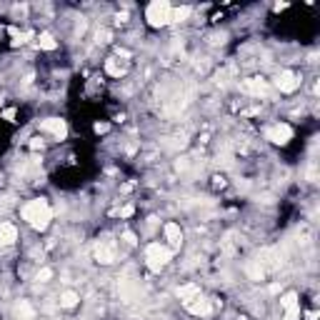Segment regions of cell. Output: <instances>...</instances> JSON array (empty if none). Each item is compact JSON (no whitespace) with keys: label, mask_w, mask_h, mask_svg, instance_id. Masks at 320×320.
Wrapping results in <instances>:
<instances>
[{"label":"cell","mask_w":320,"mask_h":320,"mask_svg":"<svg viewBox=\"0 0 320 320\" xmlns=\"http://www.w3.org/2000/svg\"><path fill=\"white\" fill-rule=\"evenodd\" d=\"M20 215H23V220H25L30 228L45 230V228L50 225V220H53V208H50V203H48L45 198H33V200H28V203L23 205Z\"/></svg>","instance_id":"6da1fadb"},{"label":"cell","mask_w":320,"mask_h":320,"mask_svg":"<svg viewBox=\"0 0 320 320\" xmlns=\"http://www.w3.org/2000/svg\"><path fill=\"white\" fill-rule=\"evenodd\" d=\"M170 260H173V250H170L165 243H150V245L145 248V265H148L153 273H160Z\"/></svg>","instance_id":"7a4b0ae2"},{"label":"cell","mask_w":320,"mask_h":320,"mask_svg":"<svg viewBox=\"0 0 320 320\" xmlns=\"http://www.w3.org/2000/svg\"><path fill=\"white\" fill-rule=\"evenodd\" d=\"M170 10H173V5L165 3V0L150 3V5L145 8V20H148V25H153V28H165V25L170 23Z\"/></svg>","instance_id":"3957f363"},{"label":"cell","mask_w":320,"mask_h":320,"mask_svg":"<svg viewBox=\"0 0 320 320\" xmlns=\"http://www.w3.org/2000/svg\"><path fill=\"white\" fill-rule=\"evenodd\" d=\"M300 83H303L300 75H298L295 70H288V68L280 70L278 78H275V88H278L280 93H295V90L300 88Z\"/></svg>","instance_id":"277c9868"},{"label":"cell","mask_w":320,"mask_h":320,"mask_svg":"<svg viewBox=\"0 0 320 320\" xmlns=\"http://www.w3.org/2000/svg\"><path fill=\"white\" fill-rule=\"evenodd\" d=\"M265 140H270L273 145H288L293 140V128L288 123H275L265 130Z\"/></svg>","instance_id":"5b68a950"},{"label":"cell","mask_w":320,"mask_h":320,"mask_svg":"<svg viewBox=\"0 0 320 320\" xmlns=\"http://www.w3.org/2000/svg\"><path fill=\"white\" fill-rule=\"evenodd\" d=\"M40 130L43 133H50L55 140H63L65 135H68V123H65L63 118H45V120H40Z\"/></svg>","instance_id":"8992f818"},{"label":"cell","mask_w":320,"mask_h":320,"mask_svg":"<svg viewBox=\"0 0 320 320\" xmlns=\"http://www.w3.org/2000/svg\"><path fill=\"white\" fill-rule=\"evenodd\" d=\"M163 233H165V240H168V248L170 250H180V245H183V228L178 225V223H165L163 225Z\"/></svg>","instance_id":"52a82bcc"},{"label":"cell","mask_w":320,"mask_h":320,"mask_svg":"<svg viewBox=\"0 0 320 320\" xmlns=\"http://www.w3.org/2000/svg\"><path fill=\"white\" fill-rule=\"evenodd\" d=\"M185 310H188L190 315H195V318H205V315H210L213 305H210V300H208V298L198 295L195 300H190V303H185Z\"/></svg>","instance_id":"ba28073f"},{"label":"cell","mask_w":320,"mask_h":320,"mask_svg":"<svg viewBox=\"0 0 320 320\" xmlns=\"http://www.w3.org/2000/svg\"><path fill=\"white\" fill-rule=\"evenodd\" d=\"M95 260H98V263H103V265H110V263H115V248H113L110 243L100 240V243L95 245Z\"/></svg>","instance_id":"9c48e42d"},{"label":"cell","mask_w":320,"mask_h":320,"mask_svg":"<svg viewBox=\"0 0 320 320\" xmlns=\"http://www.w3.org/2000/svg\"><path fill=\"white\" fill-rule=\"evenodd\" d=\"M18 243V228L13 225V223H8V220H3L0 223V245H15Z\"/></svg>","instance_id":"30bf717a"},{"label":"cell","mask_w":320,"mask_h":320,"mask_svg":"<svg viewBox=\"0 0 320 320\" xmlns=\"http://www.w3.org/2000/svg\"><path fill=\"white\" fill-rule=\"evenodd\" d=\"M240 88H243L245 93H250V95H265V93H268V80H263V78H250V80H243Z\"/></svg>","instance_id":"8fae6325"},{"label":"cell","mask_w":320,"mask_h":320,"mask_svg":"<svg viewBox=\"0 0 320 320\" xmlns=\"http://www.w3.org/2000/svg\"><path fill=\"white\" fill-rule=\"evenodd\" d=\"M198 295H200V285H198V283H185V285L178 288V298L183 300V305L190 303V300H195Z\"/></svg>","instance_id":"7c38bea8"},{"label":"cell","mask_w":320,"mask_h":320,"mask_svg":"<svg viewBox=\"0 0 320 320\" xmlns=\"http://www.w3.org/2000/svg\"><path fill=\"white\" fill-rule=\"evenodd\" d=\"M280 308L288 313V310H298L300 308V303H298V293L295 290H288V293H283L280 295Z\"/></svg>","instance_id":"4fadbf2b"},{"label":"cell","mask_w":320,"mask_h":320,"mask_svg":"<svg viewBox=\"0 0 320 320\" xmlns=\"http://www.w3.org/2000/svg\"><path fill=\"white\" fill-rule=\"evenodd\" d=\"M35 40H38V48H40V50H55V48H58V40H55L48 30H43L40 35H35Z\"/></svg>","instance_id":"5bb4252c"},{"label":"cell","mask_w":320,"mask_h":320,"mask_svg":"<svg viewBox=\"0 0 320 320\" xmlns=\"http://www.w3.org/2000/svg\"><path fill=\"white\" fill-rule=\"evenodd\" d=\"M190 13H193L190 5H178V8L170 10V23H185L190 18Z\"/></svg>","instance_id":"9a60e30c"},{"label":"cell","mask_w":320,"mask_h":320,"mask_svg":"<svg viewBox=\"0 0 320 320\" xmlns=\"http://www.w3.org/2000/svg\"><path fill=\"white\" fill-rule=\"evenodd\" d=\"M78 303H80V295H78L75 290H63V293H60V308H65V310H73Z\"/></svg>","instance_id":"2e32d148"},{"label":"cell","mask_w":320,"mask_h":320,"mask_svg":"<svg viewBox=\"0 0 320 320\" xmlns=\"http://www.w3.org/2000/svg\"><path fill=\"white\" fill-rule=\"evenodd\" d=\"M105 70H108L110 75H115V78H120V75L125 73V68H123V65H118V58H108V63H105Z\"/></svg>","instance_id":"e0dca14e"},{"label":"cell","mask_w":320,"mask_h":320,"mask_svg":"<svg viewBox=\"0 0 320 320\" xmlns=\"http://www.w3.org/2000/svg\"><path fill=\"white\" fill-rule=\"evenodd\" d=\"M50 278H53V268H40V270H38V275H35V280H38V283H48Z\"/></svg>","instance_id":"ac0fdd59"},{"label":"cell","mask_w":320,"mask_h":320,"mask_svg":"<svg viewBox=\"0 0 320 320\" xmlns=\"http://www.w3.org/2000/svg\"><path fill=\"white\" fill-rule=\"evenodd\" d=\"M133 213H135V208H133V205H123V208H118L113 215H118V218H130Z\"/></svg>","instance_id":"d6986e66"},{"label":"cell","mask_w":320,"mask_h":320,"mask_svg":"<svg viewBox=\"0 0 320 320\" xmlns=\"http://www.w3.org/2000/svg\"><path fill=\"white\" fill-rule=\"evenodd\" d=\"M43 148H45V140H43L40 135L30 138V150H43Z\"/></svg>","instance_id":"ffe728a7"},{"label":"cell","mask_w":320,"mask_h":320,"mask_svg":"<svg viewBox=\"0 0 320 320\" xmlns=\"http://www.w3.org/2000/svg\"><path fill=\"white\" fill-rule=\"evenodd\" d=\"M123 240H125L128 245H138V238H135V233H130V230L123 233Z\"/></svg>","instance_id":"44dd1931"},{"label":"cell","mask_w":320,"mask_h":320,"mask_svg":"<svg viewBox=\"0 0 320 320\" xmlns=\"http://www.w3.org/2000/svg\"><path fill=\"white\" fill-rule=\"evenodd\" d=\"M283 320H300V308H298V310H288V313L283 315Z\"/></svg>","instance_id":"7402d4cb"},{"label":"cell","mask_w":320,"mask_h":320,"mask_svg":"<svg viewBox=\"0 0 320 320\" xmlns=\"http://www.w3.org/2000/svg\"><path fill=\"white\" fill-rule=\"evenodd\" d=\"M3 120H15V108H8V110H3Z\"/></svg>","instance_id":"603a6c76"},{"label":"cell","mask_w":320,"mask_h":320,"mask_svg":"<svg viewBox=\"0 0 320 320\" xmlns=\"http://www.w3.org/2000/svg\"><path fill=\"white\" fill-rule=\"evenodd\" d=\"M108 128H110V125H108V123H95V133H98V135H100V133H108Z\"/></svg>","instance_id":"cb8c5ba5"},{"label":"cell","mask_w":320,"mask_h":320,"mask_svg":"<svg viewBox=\"0 0 320 320\" xmlns=\"http://www.w3.org/2000/svg\"><path fill=\"white\" fill-rule=\"evenodd\" d=\"M285 8H288V3H275V10H278V13H280V10H285Z\"/></svg>","instance_id":"d4e9b609"}]
</instances>
